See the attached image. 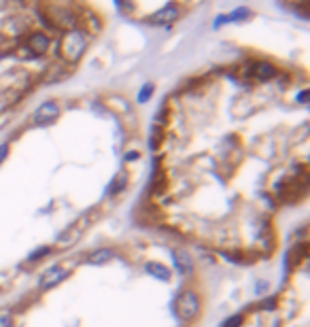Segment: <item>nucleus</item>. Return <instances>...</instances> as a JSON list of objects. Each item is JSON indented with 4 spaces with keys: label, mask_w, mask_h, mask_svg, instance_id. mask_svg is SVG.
Wrapping results in <instances>:
<instances>
[{
    "label": "nucleus",
    "mask_w": 310,
    "mask_h": 327,
    "mask_svg": "<svg viewBox=\"0 0 310 327\" xmlns=\"http://www.w3.org/2000/svg\"><path fill=\"white\" fill-rule=\"evenodd\" d=\"M87 45H90V36L83 30H79V28H73V30L62 32L58 42V55L64 64L75 66L85 55Z\"/></svg>",
    "instance_id": "nucleus-1"
},
{
    "label": "nucleus",
    "mask_w": 310,
    "mask_h": 327,
    "mask_svg": "<svg viewBox=\"0 0 310 327\" xmlns=\"http://www.w3.org/2000/svg\"><path fill=\"white\" fill-rule=\"evenodd\" d=\"M40 19H43V24L47 28H51V30H73V28H77L79 24V15L70 9V7H64V5H45L43 9H40Z\"/></svg>",
    "instance_id": "nucleus-2"
},
{
    "label": "nucleus",
    "mask_w": 310,
    "mask_h": 327,
    "mask_svg": "<svg viewBox=\"0 0 310 327\" xmlns=\"http://www.w3.org/2000/svg\"><path fill=\"white\" fill-rule=\"evenodd\" d=\"M174 312L181 321H195L202 312V297L193 289H181L174 300Z\"/></svg>",
    "instance_id": "nucleus-3"
},
{
    "label": "nucleus",
    "mask_w": 310,
    "mask_h": 327,
    "mask_svg": "<svg viewBox=\"0 0 310 327\" xmlns=\"http://www.w3.org/2000/svg\"><path fill=\"white\" fill-rule=\"evenodd\" d=\"M24 49H28V53H30L32 58H36V55H45L51 49V38L43 30H30L26 36Z\"/></svg>",
    "instance_id": "nucleus-4"
},
{
    "label": "nucleus",
    "mask_w": 310,
    "mask_h": 327,
    "mask_svg": "<svg viewBox=\"0 0 310 327\" xmlns=\"http://www.w3.org/2000/svg\"><path fill=\"white\" fill-rule=\"evenodd\" d=\"M181 17V5L179 3H168L164 5L162 9L153 11L149 15V24H155V26H170L174 24L176 19Z\"/></svg>",
    "instance_id": "nucleus-5"
},
{
    "label": "nucleus",
    "mask_w": 310,
    "mask_h": 327,
    "mask_svg": "<svg viewBox=\"0 0 310 327\" xmlns=\"http://www.w3.org/2000/svg\"><path fill=\"white\" fill-rule=\"evenodd\" d=\"M58 117H60V104L55 100H47L43 104H38V108L34 111V115H32V121L36 125H49Z\"/></svg>",
    "instance_id": "nucleus-6"
},
{
    "label": "nucleus",
    "mask_w": 310,
    "mask_h": 327,
    "mask_svg": "<svg viewBox=\"0 0 310 327\" xmlns=\"http://www.w3.org/2000/svg\"><path fill=\"white\" fill-rule=\"evenodd\" d=\"M249 75L257 81H272V79L278 77V68L268 60H257V62H251Z\"/></svg>",
    "instance_id": "nucleus-7"
},
{
    "label": "nucleus",
    "mask_w": 310,
    "mask_h": 327,
    "mask_svg": "<svg viewBox=\"0 0 310 327\" xmlns=\"http://www.w3.org/2000/svg\"><path fill=\"white\" fill-rule=\"evenodd\" d=\"M68 274H70V272H68L66 268H62V266H51L49 270H45V272H43V276H40L38 287L43 289V291L53 289L55 285H60V282H62Z\"/></svg>",
    "instance_id": "nucleus-8"
},
{
    "label": "nucleus",
    "mask_w": 310,
    "mask_h": 327,
    "mask_svg": "<svg viewBox=\"0 0 310 327\" xmlns=\"http://www.w3.org/2000/svg\"><path fill=\"white\" fill-rule=\"evenodd\" d=\"M172 261H174V268L181 276H191L193 270H195V264H193V257L191 253L185 251V249H174L172 251Z\"/></svg>",
    "instance_id": "nucleus-9"
},
{
    "label": "nucleus",
    "mask_w": 310,
    "mask_h": 327,
    "mask_svg": "<svg viewBox=\"0 0 310 327\" xmlns=\"http://www.w3.org/2000/svg\"><path fill=\"white\" fill-rule=\"evenodd\" d=\"M85 219H87V215L83 217L79 223H75V225H68L66 230L55 238V243L60 245V249H68V247H73L77 240L81 238V234H83V223H85Z\"/></svg>",
    "instance_id": "nucleus-10"
},
{
    "label": "nucleus",
    "mask_w": 310,
    "mask_h": 327,
    "mask_svg": "<svg viewBox=\"0 0 310 327\" xmlns=\"http://www.w3.org/2000/svg\"><path fill=\"white\" fill-rule=\"evenodd\" d=\"M113 257H115V249L100 247V249H94V251L87 255L85 264H87V266H104V264H108Z\"/></svg>",
    "instance_id": "nucleus-11"
},
{
    "label": "nucleus",
    "mask_w": 310,
    "mask_h": 327,
    "mask_svg": "<svg viewBox=\"0 0 310 327\" xmlns=\"http://www.w3.org/2000/svg\"><path fill=\"white\" fill-rule=\"evenodd\" d=\"M145 272L153 278H158L162 282H170L172 278V272H170V268H166L164 264H158V261H147L145 264Z\"/></svg>",
    "instance_id": "nucleus-12"
},
{
    "label": "nucleus",
    "mask_w": 310,
    "mask_h": 327,
    "mask_svg": "<svg viewBox=\"0 0 310 327\" xmlns=\"http://www.w3.org/2000/svg\"><path fill=\"white\" fill-rule=\"evenodd\" d=\"M125 187H128V172H119L115 179L110 181L106 193H108V195H119Z\"/></svg>",
    "instance_id": "nucleus-13"
},
{
    "label": "nucleus",
    "mask_w": 310,
    "mask_h": 327,
    "mask_svg": "<svg viewBox=\"0 0 310 327\" xmlns=\"http://www.w3.org/2000/svg\"><path fill=\"white\" fill-rule=\"evenodd\" d=\"M253 17V11L249 7H236L232 13H228V21L230 24H238V21H247Z\"/></svg>",
    "instance_id": "nucleus-14"
},
{
    "label": "nucleus",
    "mask_w": 310,
    "mask_h": 327,
    "mask_svg": "<svg viewBox=\"0 0 310 327\" xmlns=\"http://www.w3.org/2000/svg\"><path fill=\"white\" fill-rule=\"evenodd\" d=\"M106 106L113 108L115 113H128V111H130V104L125 102V98H119V96L108 98V100H106Z\"/></svg>",
    "instance_id": "nucleus-15"
},
{
    "label": "nucleus",
    "mask_w": 310,
    "mask_h": 327,
    "mask_svg": "<svg viewBox=\"0 0 310 327\" xmlns=\"http://www.w3.org/2000/svg\"><path fill=\"white\" fill-rule=\"evenodd\" d=\"M153 92H155V85H153V83H145L143 88L138 90V96H136V100H138L140 104L149 102V100H151V96H153Z\"/></svg>",
    "instance_id": "nucleus-16"
},
{
    "label": "nucleus",
    "mask_w": 310,
    "mask_h": 327,
    "mask_svg": "<svg viewBox=\"0 0 310 327\" xmlns=\"http://www.w3.org/2000/svg\"><path fill=\"white\" fill-rule=\"evenodd\" d=\"M66 77V70H62V66L58 64H51L49 66V70H47V75H45V81L47 83H51V81H60V79H64Z\"/></svg>",
    "instance_id": "nucleus-17"
},
{
    "label": "nucleus",
    "mask_w": 310,
    "mask_h": 327,
    "mask_svg": "<svg viewBox=\"0 0 310 327\" xmlns=\"http://www.w3.org/2000/svg\"><path fill=\"white\" fill-rule=\"evenodd\" d=\"M49 253H51V247H38V249H34L30 255H28V264H36L43 257H47Z\"/></svg>",
    "instance_id": "nucleus-18"
},
{
    "label": "nucleus",
    "mask_w": 310,
    "mask_h": 327,
    "mask_svg": "<svg viewBox=\"0 0 310 327\" xmlns=\"http://www.w3.org/2000/svg\"><path fill=\"white\" fill-rule=\"evenodd\" d=\"M242 325H245V315H242V312L232 315V317H228V319L221 323V327H242Z\"/></svg>",
    "instance_id": "nucleus-19"
},
{
    "label": "nucleus",
    "mask_w": 310,
    "mask_h": 327,
    "mask_svg": "<svg viewBox=\"0 0 310 327\" xmlns=\"http://www.w3.org/2000/svg\"><path fill=\"white\" fill-rule=\"evenodd\" d=\"M115 7L121 11V13H132L134 11V0H113Z\"/></svg>",
    "instance_id": "nucleus-20"
},
{
    "label": "nucleus",
    "mask_w": 310,
    "mask_h": 327,
    "mask_svg": "<svg viewBox=\"0 0 310 327\" xmlns=\"http://www.w3.org/2000/svg\"><path fill=\"white\" fill-rule=\"evenodd\" d=\"M0 327H13V312L0 310Z\"/></svg>",
    "instance_id": "nucleus-21"
},
{
    "label": "nucleus",
    "mask_w": 310,
    "mask_h": 327,
    "mask_svg": "<svg viewBox=\"0 0 310 327\" xmlns=\"http://www.w3.org/2000/svg\"><path fill=\"white\" fill-rule=\"evenodd\" d=\"M308 98H310V92L302 90L298 96H295V102H298V104H308Z\"/></svg>",
    "instance_id": "nucleus-22"
},
{
    "label": "nucleus",
    "mask_w": 310,
    "mask_h": 327,
    "mask_svg": "<svg viewBox=\"0 0 310 327\" xmlns=\"http://www.w3.org/2000/svg\"><path fill=\"white\" fill-rule=\"evenodd\" d=\"M9 143H0V164H3L7 158H9Z\"/></svg>",
    "instance_id": "nucleus-23"
},
{
    "label": "nucleus",
    "mask_w": 310,
    "mask_h": 327,
    "mask_svg": "<svg viewBox=\"0 0 310 327\" xmlns=\"http://www.w3.org/2000/svg\"><path fill=\"white\" fill-rule=\"evenodd\" d=\"M225 24H230V21H228V13H223V15H219V17L215 19L213 28H215V30H219V28H221V26H225Z\"/></svg>",
    "instance_id": "nucleus-24"
},
{
    "label": "nucleus",
    "mask_w": 310,
    "mask_h": 327,
    "mask_svg": "<svg viewBox=\"0 0 310 327\" xmlns=\"http://www.w3.org/2000/svg\"><path fill=\"white\" fill-rule=\"evenodd\" d=\"M268 289H270V285H268L265 280H261V282H257V285H255V293H257V295H263Z\"/></svg>",
    "instance_id": "nucleus-25"
},
{
    "label": "nucleus",
    "mask_w": 310,
    "mask_h": 327,
    "mask_svg": "<svg viewBox=\"0 0 310 327\" xmlns=\"http://www.w3.org/2000/svg\"><path fill=\"white\" fill-rule=\"evenodd\" d=\"M123 160L125 162H136V160H140V153L138 151H128V153L123 155Z\"/></svg>",
    "instance_id": "nucleus-26"
},
{
    "label": "nucleus",
    "mask_w": 310,
    "mask_h": 327,
    "mask_svg": "<svg viewBox=\"0 0 310 327\" xmlns=\"http://www.w3.org/2000/svg\"><path fill=\"white\" fill-rule=\"evenodd\" d=\"M261 308H263V310H272V308H276V297H268V300L261 304Z\"/></svg>",
    "instance_id": "nucleus-27"
},
{
    "label": "nucleus",
    "mask_w": 310,
    "mask_h": 327,
    "mask_svg": "<svg viewBox=\"0 0 310 327\" xmlns=\"http://www.w3.org/2000/svg\"><path fill=\"white\" fill-rule=\"evenodd\" d=\"M0 291H3V289H0Z\"/></svg>",
    "instance_id": "nucleus-28"
}]
</instances>
